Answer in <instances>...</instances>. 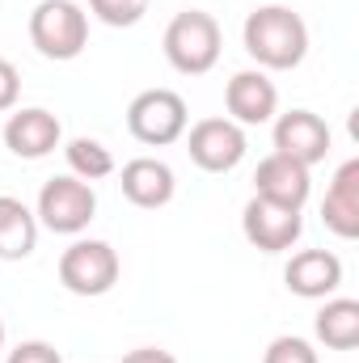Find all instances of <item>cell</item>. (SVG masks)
I'll return each mask as SVG.
<instances>
[{
    "label": "cell",
    "instance_id": "6da1fadb",
    "mask_svg": "<svg viewBox=\"0 0 359 363\" xmlns=\"http://www.w3.org/2000/svg\"><path fill=\"white\" fill-rule=\"evenodd\" d=\"M241 43L263 72H292L309 55V26L287 4H258L241 26Z\"/></svg>",
    "mask_w": 359,
    "mask_h": 363
},
{
    "label": "cell",
    "instance_id": "7a4b0ae2",
    "mask_svg": "<svg viewBox=\"0 0 359 363\" xmlns=\"http://www.w3.org/2000/svg\"><path fill=\"white\" fill-rule=\"evenodd\" d=\"M30 43L43 60H77L89 47V13L77 0H43L30 13Z\"/></svg>",
    "mask_w": 359,
    "mask_h": 363
},
{
    "label": "cell",
    "instance_id": "3957f363",
    "mask_svg": "<svg viewBox=\"0 0 359 363\" xmlns=\"http://www.w3.org/2000/svg\"><path fill=\"white\" fill-rule=\"evenodd\" d=\"M224 47L220 21L203 9H182L178 17L165 26V60L174 64V72L182 77H203L216 68Z\"/></svg>",
    "mask_w": 359,
    "mask_h": 363
},
{
    "label": "cell",
    "instance_id": "277c9868",
    "mask_svg": "<svg viewBox=\"0 0 359 363\" xmlns=\"http://www.w3.org/2000/svg\"><path fill=\"white\" fill-rule=\"evenodd\" d=\"M34 216H38L43 228H51L60 237H77V233L89 228V220L97 216V194H93L89 182L72 178V174L51 178V182H43V190H38Z\"/></svg>",
    "mask_w": 359,
    "mask_h": 363
},
{
    "label": "cell",
    "instance_id": "5b68a950",
    "mask_svg": "<svg viewBox=\"0 0 359 363\" xmlns=\"http://www.w3.org/2000/svg\"><path fill=\"white\" fill-rule=\"evenodd\" d=\"M186 101L174 89H144L131 97L127 106V131L148 144V148H165V144H178L186 135Z\"/></svg>",
    "mask_w": 359,
    "mask_h": 363
},
{
    "label": "cell",
    "instance_id": "8992f818",
    "mask_svg": "<svg viewBox=\"0 0 359 363\" xmlns=\"http://www.w3.org/2000/svg\"><path fill=\"white\" fill-rule=\"evenodd\" d=\"M60 283H64V291H72V296H106L114 283H118V254H114V245H106V241H93V237H81V241H72L64 254H60Z\"/></svg>",
    "mask_w": 359,
    "mask_h": 363
},
{
    "label": "cell",
    "instance_id": "52a82bcc",
    "mask_svg": "<svg viewBox=\"0 0 359 363\" xmlns=\"http://www.w3.org/2000/svg\"><path fill=\"white\" fill-rule=\"evenodd\" d=\"M241 233H245V241H250L254 250H263V254H283V250H292V245L300 241L304 216H300V207H287V203H275V199L254 194V199L245 203V211H241Z\"/></svg>",
    "mask_w": 359,
    "mask_h": 363
},
{
    "label": "cell",
    "instance_id": "ba28073f",
    "mask_svg": "<svg viewBox=\"0 0 359 363\" xmlns=\"http://www.w3.org/2000/svg\"><path fill=\"white\" fill-rule=\"evenodd\" d=\"M245 127L233 118H199L186 135V152L203 174H228L245 161Z\"/></svg>",
    "mask_w": 359,
    "mask_h": 363
},
{
    "label": "cell",
    "instance_id": "9c48e42d",
    "mask_svg": "<svg viewBox=\"0 0 359 363\" xmlns=\"http://www.w3.org/2000/svg\"><path fill=\"white\" fill-rule=\"evenodd\" d=\"M224 118H233L237 127H263L279 114V89L263 68L233 72V81L224 85Z\"/></svg>",
    "mask_w": 359,
    "mask_h": 363
},
{
    "label": "cell",
    "instance_id": "30bf717a",
    "mask_svg": "<svg viewBox=\"0 0 359 363\" xmlns=\"http://www.w3.org/2000/svg\"><path fill=\"white\" fill-rule=\"evenodd\" d=\"M60 144H64V123L51 110H43V106L13 110L9 123H4V148L13 157H21V161H43Z\"/></svg>",
    "mask_w": 359,
    "mask_h": 363
},
{
    "label": "cell",
    "instance_id": "8fae6325",
    "mask_svg": "<svg viewBox=\"0 0 359 363\" xmlns=\"http://www.w3.org/2000/svg\"><path fill=\"white\" fill-rule=\"evenodd\" d=\"M275 152H283V157H292V161H300V165H317V161H326V152H330V127H326V118L321 114H313V110H287V114H279L275 118Z\"/></svg>",
    "mask_w": 359,
    "mask_h": 363
},
{
    "label": "cell",
    "instance_id": "7c38bea8",
    "mask_svg": "<svg viewBox=\"0 0 359 363\" xmlns=\"http://www.w3.org/2000/svg\"><path fill=\"white\" fill-rule=\"evenodd\" d=\"M283 283L300 300H330L343 287V258L330 250H300L283 267Z\"/></svg>",
    "mask_w": 359,
    "mask_h": 363
},
{
    "label": "cell",
    "instance_id": "4fadbf2b",
    "mask_svg": "<svg viewBox=\"0 0 359 363\" xmlns=\"http://www.w3.org/2000/svg\"><path fill=\"white\" fill-rule=\"evenodd\" d=\"M118 186H123V199H127V203H136V207H144V211H157V207H165V203L174 199L178 178H174V169H170L165 161H157V157H136V161L123 165Z\"/></svg>",
    "mask_w": 359,
    "mask_h": 363
},
{
    "label": "cell",
    "instance_id": "5bb4252c",
    "mask_svg": "<svg viewBox=\"0 0 359 363\" xmlns=\"http://www.w3.org/2000/svg\"><path fill=\"white\" fill-rule=\"evenodd\" d=\"M309 190H313L309 165H300V161H292L283 152L263 157L258 169H254V194H263V199L287 203V207H304L309 203Z\"/></svg>",
    "mask_w": 359,
    "mask_h": 363
},
{
    "label": "cell",
    "instance_id": "9a60e30c",
    "mask_svg": "<svg viewBox=\"0 0 359 363\" xmlns=\"http://www.w3.org/2000/svg\"><path fill=\"white\" fill-rule=\"evenodd\" d=\"M321 220L343 241H355L359 237V161H347L334 174L326 199H321Z\"/></svg>",
    "mask_w": 359,
    "mask_h": 363
},
{
    "label": "cell",
    "instance_id": "2e32d148",
    "mask_svg": "<svg viewBox=\"0 0 359 363\" xmlns=\"http://www.w3.org/2000/svg\"><path fill=\"white\" fill-rule=\"evenodd\" d=\"M38 245V216L13 199V194H0V262H21L30 258Z\"/></svg>",
    "mask_w": 359,
    "mask_h": 363
},
{
    "label": "cell",
    "instance_id": "e0dca14e",
    "mask_svg": "<svg viewBox=\"0 0 359 363\" xmlns=\"http://www.w3.org/2000/svg\"><path fill=\"white\" fill-rule=\"evenodd\" d=\"M313 334L330 351H355L359 347V300L330 296L321 304V313L313 317Z\"/></svg>",
    "mask_w": 359,
    "mask_h": 363
},
{
    "label": "cell",
    "instance_id": "ac0fdd59",
    "mask_svg": "<svg viewBox=\"0 0 359 363\" xmlns=\"http://www.w3.org/2000/svg\"><path fill=\"white\" fill-rule=\"evenodd\" d=\"M64 157H68L72 178L89 182V186L114 174V157H110V148H106L101 140H93V135H77V140H68V144H64Z\"/></svg>",
    "mask_w": 359,
    "mask_h": 363
},
{
    "label": "cell",
    "instance_id": "d6986e66",
    "mask_svg": "<svg viewBox=\"0 0 359 363\" xmlns=\"http://www.w3.org/2000/svg\"><path fill=\"white\" fill-rule=\"evenodd\" d=\"M148 4L153 0H89V13L101 26H110V30H127V26L144 21Z\"/></svg>",
    "mask_w": 359,
    "mask_h": 363
},
{
    "label": "cell",
    "instance_id": "ffe728a7",
    "mask_svg": "<svg viewBox=\"0 0 359 363\" xmlns=\"http://www.w3.org/2000/svg\"><path fill=\"white\" fill-rule=\"evenodd\" d=\"M263 363H317V351H313V342H304L296 334H283L267 347Z\"/></svg>",
    "mask_w": 359,
    "mask_h": 363
},
{
    "label": "cell",
    "instance_id": "44dd1931",
    "mask_svg": "<svg viewBox=\"0 0 359 363\" xmlns=\"http://www.w3.org/2000/svg\"><path fill=\"white\" fill-rule=\"evenodd\" d=\"M4 363H64V355H60L51 342L30 338V342H17V347L9 351V359H4Z\"/></svg>",
    "mask_w": 359,
    "mask_h": 363
},
{
    "label": "cell",
    "instance_id": "7402d4cb",
    "mask_svg": "<svg viewBox=\"0 0 359 363\" xmlns=\"http://www.w3.org/2000/svg\"><path fill=\"white\" fill-rule=\"evenodd\" d=\"M17 93H21V77H17V68L0 55V110H13V106H17Z\"/></svg>",
    "mask_w": 359,
    "mask_h": 363
},
{
    "label": "cell",
    "instance_id": "603a6c76",
    "mask_svg": "<svg viewBox=\"0 0 359 363\" xmlns=\"http://www.w3.org/2000/svg\"><path fill=\"white\" fill-rule=\"evenodd\" d=\"M123 363H178L170 351H161V347H136V351H127Z\"/></svg>",
    "mask_w": 359,
    "mask_h": 363
},
{
    "label": "cell",
    "instance_id": "cb8c5ba5",
    "mask_svg": "<svg viewBox=\"0 0 359 363\" xmlns=\"http://www.w3.org/2000/svg\"><path fill=\"white\" fill-rule=\"evenodd\" d=\"M0 351H4V321H0Z\"/></svg>",
    "mask_w": 359,
    "mask_h": 363
}]
</instances>
